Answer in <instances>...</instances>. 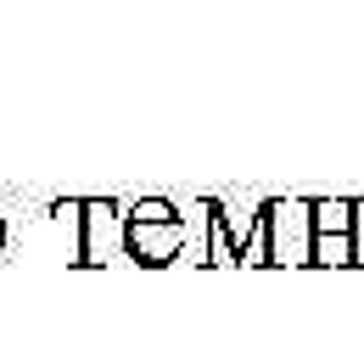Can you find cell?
Segmentation results:
<instances>
[{
	"instance_id": "3",
	"label": "cell",
	"mask_w": 364,
	"mask_h": 337,
	"mask_svg": "<svg viewBox=\"0 0 364 337\" xmlns=\"http://www.w3.org/2000/svg\"><path fill=\"white\" fill-rule=\"evenodd\" d=\"M314 208V264H353V219L359 202H309Z\"/></svg>"
},
{
	"instance_id": "5",
	"label": "cell",
	"mask_w": 364,
	"mask_h": 337,
	"mask_svg": "<svg viewBox=\"0 0 364 337\" xmlns=\"http://www.w3.org/2000/svg\"><path fill=\"white\" fill-rule=\"evenodd\" d=\"M0 247H6V219H0Z\"/></svg>"
},
{
	"instance_id": "4",
	"label": "cell",
	"mask_w": 364,
	"mask_h": 337,
	"mask_svg": "<svg viewBox=\"0 0 364 337\" xmlns=\"http://www.w3.org/2000/svg\"><path fill=\"white\" fill-rule=\"evenodd\" d=\"M79 225H85V237H79V264H101L107 247H112V231H118L112 202H79Z\"/></svg>"
},
{
	"instance_id": "1",
	"label": "cell",
	"mask_w": 364,
	"mask_h": 337,
	"mask_svg": "<svg viewBox=\"0 0 364 337\" xmlns=\"http://www.w3.org/2000/svg\"><path fill=\"white\" fill-rule=\"evenodd\" d=\"M264 259L269 264H314V208L274 197L264 208Z\"/></svg>"
},
{
	"instance_id": "2",
	"label": "cell",
	"mask_w": 364,
	"mask_h": 337,
	"mask_svg": "<svg viewBox=\"0 0 364 337\" xmlns=\"http://www.w3.org/2000/svg\"><path fill=\"white\" fill-rule=\"evenodd\" d=\"M124 247L140 264H168L185 247V225L168 202H140L135 214H124Z\"/></svg>"
}]
</instances>
